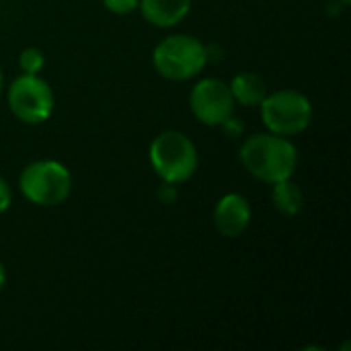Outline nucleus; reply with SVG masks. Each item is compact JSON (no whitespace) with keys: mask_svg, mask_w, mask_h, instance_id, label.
Segmentation results:
<instances>
[{"mask_svg":"<svg viewBox=\"0 0 351 351\" xmlns=\"http://www.w3.org/2000/svg\"><path fill=\"white\" fill-rule=\"evenodd\" d=\"M21 193L35 206H58L72 191L70 171L56 160H37L25 167L19 179Z\"/></svg>","mask_w":351,"mask_h":351,"instance_id":"obj_4","label":"nucleus"},{"mask_svg":"<svg viewBox=\"0 0 351 351\" xmlns=\"http://www.w3.org/2000/svg\"><path fill=\"white\" fill-rule=\"evenodd\" d=\"M138 6L150 25L165 29L181 23L187 16L191 0H140Z\"/></svg>","mask_w":351,"mask_h":351,"instance_id":"obj_9","label":"nucleus"},{"mask_svg":"<svg viewBox=\"0 0 351 351\" xmlns=\"http://www.w3.org/2000/svg\"><path fill=\"white\" fill-rule=\"evenodd\" d=\"M8 206H10V189H8L6 181L0 177V214L6 212Z\"/></svg>","mask_w":351,"mask_h":351,"instance_id":"obj_14","label":"nucleus"},{"mask_svg":"<svg viewBox=\"0 0 351 351\" xmlns=\"http://www.w3.org/2000/svg\"><path fill=\"white\" fill-rule=\"evenodd\" d=\"M241 160L253 177L274 185L294 175L298 167V150L286 140V136L257 134L243 144Z\"/></svg>","mask_w":351,"mask_h":351,"instance_id":"obj_1","label":"nucleus"},{"mask_svg":"<svg viewBox=\"0 0 351 351\" xmlns=\"http://www.w3.org/2000/svg\"><path fill=\"white\" fill-rule=\"evenodd\" d=\"M10 111L25 123H43L53 111V93L37 74H23L8 88Z\"/></svg>","mask_w":351,"mask_h":351,"instance_id":"obj_6","label":"nucleus"},{"mask_svg":"<svg viewBox=\"0 0 351 351\" xmlns=\"http://www.w3.org/2000/svg\"><path fill=\"white\" fill-rule=\"evenodd\" d=\"M152 62L160 76L183 82L204 70L208 49L191 35H171L154 47Z\"/></svg>","mask_w":351,"mask_h":351,"instance_id":"obj_3","label":"nucleus"},{"mask_svg":"<svg viewBox=\"0 0 351 351\" xmlns=\"http://www.w3.org/2000/svg\"><path fill=\"white\" fill-rule=\"evenodd\" d=\"M0 93H2V72H0Z\"/></svg>","mask_w":351,"mask_h":351,"instance_id":"obj_16","label":"nucleus"},{"mask_svg":"<svg viewBox=\"0 0 351 351\" xmlns=\"http://www.w3.org/2000/svg\"><path fill=\"white\" fill-rule=\"evenodd\" d=\"M138 2L140 0H103L105 8L115 12V14H128V12H134L138 8Z\"/></svg>","mask_w":351,"mask_h":351,"instance_id":"obj_13","label":"nucleus"},{"mask_svg":"<svg viewBox=\"0 0 351 351\" xmlns=\"http://www.w3.org/2000/svg\"><path fill=\"white\" fill-rule=\"evenodd\" d=\"M234 103L237 101L230 93V86L218 78L199 80L189 95V105L197 121L212 128L224 125L228 119H232Z\"/></svg>","mask_w":351,"mask_h":351,"instance_id":"obj_7","label":"nucleus"},{"mask_svg":"<svg viewBox=\"0 0 351 351\" xmlns=\"http://www.w3.org/2000/svg\"><path fill=\"white\" fill-rule=\"evenodd\" d=\"M19 64H21L25 74H37L43 68V64H45L43 51L37 49V47H27L19 56Z\"/></svg>","mask_w":351,"mask_h":351,"instance_id":"obj_12","label":"nucleus"},{"mask_svg":"<svg viewBox=\"0 0 351 351\" xmlns=\"http://www.w3.org/2000/svg\"><path fill=\"white\" fill-rule=\"evenodd\" d=\"M261 117L265 128L278 136L302 134L313 119V105L308 97L298 90H278L263 99Z\"/></svg>","mask_w":351,"mask_h":351,"instance_id":"obj_5","label":"nucleus"},{"mask_svg":"<svg viewBox=\"0 0 351 351\" xmlns=\"http://www.w3.org/2000/svg\"><path fill=\"white\" fill-rule=\"evenodd\" d=\"M4 284H6V269H4V265L0 263V290L4 288Z\"/></svg>","mask_w":351,"mask_h":351,"instance_id":"obj_15","label":"nucleus"},{"mask_svg":"<svg viewBox=\"0 0 351 351\" xmlns=\"http://www.w3.org/2000/svg\"><path fill=\"white\" fill-rule=\"evenodd\" d=\"M271 199H274L276 210L282 212L284 216H296L302 210V206H304L302 189L292 181V177L274 183Z\"/></svg>","mask_w":351,"mask_h":351,"instance_id":"obj_11","label":"nucleus"},{"mask_svg":"<svg viewBox=\"0 0 351 351\" xmlns=\"http://www.w3.org/2000/svg\"><path fill=\"white\" fill-rule=\"evenodd\" d=\"M341 2H343V4H350V0H341Z\"/></svg>","mask_w":351,"mask_h":351,"instance_id":"obj_17","label":"nucleus"},{"mask_svg":"<svg viewBox=\"0 0 351 351\" xmlns=\"http://www.w3.org/2000/svg\"><path fill=\"white\" fill-rule=\"evenodd\" d=\"M228 86H230V93H232L234 101H239L245 107H257L269 95L265 80L261 76L253 74V72H241V74H237Z\"/></svg>","mask_w":351,"mask_h":351,"instance_id":"obj_10","label":"nucleus"},{"mask_svg":"<svg viewBox=\"0 0 351 351\" xmlns=\"http://www.w3.org/2000/svg\"><path fill=\"white\" fill-rule=\"evenodd\" d=\"M251 204L241 193L224 195L214 210V226L226 239L241 237L251 224Z\"/></svg>","mask_w":351,"mask_h":351,"instance_id":"obj_8","label":"nucleus"},{"mask_svg":"<svg viewBox=\"0 0 351 351\" xmlns=\"http://www.w3.org/2000/svg\"><path fill=\"white\" fill-rule=\"evenodd\" d=\"M150 165L167 183L177 185L193 177L197 169V150L181 132H162L150 144Z\"/></svg>","mask_w":351,"mask_h":351,"instance_id":"obj_2","label":"nucleus"}]
</instances>
